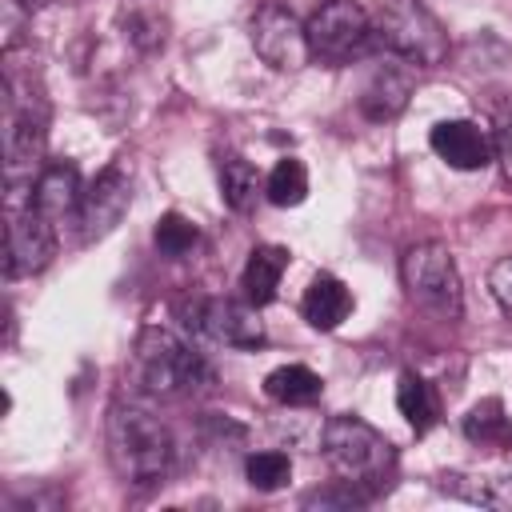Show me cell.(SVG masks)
<instances>
[{
	"label": "cell",
	"mask_w": 512,
	"mask_h": 512,
	"mask_svg": "<svg viewBox=\"0 0 512 512\" xmlns=\"http://www.w3.org/2000/svg\"><path fill=\"white\" fill-rule=\"evenodd\" d=\"M108 460L124 484H160L176 464V440L168 424L136 400L108 408Z\"/></svg>",
	"instance_id": "cell-1"
},
{
	"label": "cell",
	"mask_w": 512,
	"mask_h": 512,
	"mask_svg": "<svg viewBox=\"0 0 512 512\" xmlns=\"http://www.w3.org/2000/svg\"><path fill=\"white\" fill-rule=\"evenodd\" d=\"M132 376L148 396H164V400L200 396L216 388V372L204 360V352H196L168 328H144L136 336Z\"/></svg>",
	"instance_id": "cell-2"
},
{
	"label": "cell",
	"mask_w": 512,
	"mask_h": 512,
	"mask_svg": "<svg viewBox=\"0 0 512 512\" xmlns=\"http://www.w3.org/2000/svg\"><path fill=\"white\" fill-rule=\"evenodd\" d=\"M320 452L340 480H352L372 496L388 488V476L396 468V452L384 432H376L360 416H332L320 428Z\"/></svg>",
	"instance_id": "cell-3"
},
{
	"label": "cell",
	"mask_w": 512,
	"mask_h": 512,
	"mask_svg": "<svg viewBox=\"0 0 512 512\" xmlns=\"http://www.w3.org/2000/svg\"><path fill=\"white\" fill-rule=\"evenodd\" d=\"M400 280L412 304H420L424 312L440 316V320H460L464 312V292H460V272L452 252L440 240H424L412 244L400 256Z\"/></svg>",
	"instance_id": "cell-4"
},
{
	"label": "cell",
	"mask_w": 512,
	"mask_h": 512,
	"mask_svg": "<svg viewBox=\"0 0 512 512\" xmlns=\"http://www.w3.org/2000/svg\"><path fill=\"white\" fill-rule=\"evenodd\" d=\"M372 28H376L380 48H388L392 56L416 68H436L448 56V36L420 0H388Z\"/></svg>",
	"instance_id": "cell-5"
},
{
	"label": "cell",
	"mask_w": 512,
	"mask_h": 512,
	"mask_svg": "<svg viewBox=\"0 0 512 512\" xmlns=\"http://www.w3.org/2000/svg\"><path fill=\"white\" fill-rule=\"evenodd\" d=\"M304 32H308V52L332 68L360 60L376 44V28L356 0H324L304 20Z\"/></svg>",
	"instance_id": "cell-6"
},
{
	"label": "cell",
	"mask_w": 512,
	"mask_h": 512,
	"mask_svg": "<svg viewBox=\"0 0 512 512\" xmlns=\"http://www.w3.org/2000/svg\"><path fill=\"white\" fill-rule=\"evenodd\" d=\"M184 324L220 348H260L264 344V324L256 320V304H236V300H220V296H196L188 304H180Z\"/></svg>",
	"instance_id": "cell-7"
},
{
	"label": "cell",
	"mask_w": 512,
	"mask_h": 512,
	"mask_svg": "<svg viewBox=\"0 0 512 512\" xmlns=\"http://www.w3.org/2000/svg\"><path fill=\"white\" fill-rule=\"evenodd\" d=\"M248 40H252L256 56H260L268 68H276V72H296V68H304V64L312 60L304 24H300L296 12H292L288 4H280V0H264V4L252 12V20H248Z\"/></svg>",
	"instance_id": "cell-8"
},
{
	"label": "cell",
	"mask_w": 512,
	"mask_h": 512,
	"mask_svg": "<svg viewBox=\"0 0 512 512\" xmlns=\"http://www.w3.org/2000/svg\"><path fill=\"white\" fill-rule=\"evenodd\" d=\"M56 256V224L48 216H40L28 204L8 208V236H4V276H36L52 264Z\"/></svg>",
	"instance_id": "cell-9"
},
{
	"label": "cell",
	"mask_w": 512,
	"mask_h": 512,
	"mask_svg": "<svg viewBox=\"0 0 512 512\" xmlns=\"http://www.w3.org/2000/svg\"><path fill=\"white\" fill-rule=\"evenodd\" d=\"M132 204V176L120 160H112L88 188H84V200H80V240L92 244V240H104L128 212Z\"/></svg>",
	"instance_id": "cell-10"
},
{
	"label": "cell",
	"mask_w": 512,
	"mask_h": 512,
	"mask_svg": "<svg viewBox=\"0 0 512 512\" xmlns=\"http://www.w3.org/2000/svg\"><path fill=\"white\" fill-rule=\"evenodd\" d=\"M428 144H432V152H436L448 168H456V172H476V168H484L488 160H496L488 132H484L480 124H472V120H440V124L432 128Z\"/></svg>",
	"instance_id": "cell-11"
},
{
	"label": "cell",
	"mask_w": 512,
	"mask_h": 512,
	"mask_svg": "<svg viewBox=\"0 0 512 512\" xmlns=\"http://www.w3.org/2000/svg\"><path fill=\"white\" fill-rule=\"evenodd\" d=\"M408 96H412V72H408V60H392V64H380L372 72V80L364 84L360 92V112L376 124L384 120H396L404 108H408Z\"/></svg>",
	"instance_id": "cell-12"
},
{
	"label": "cell",
	"mask_w": 512,
	"mask_h": 512,
	"mask_svg": "<svg viewBox=\"0 0 512 512\" xmlns=\"http://www.w3.org/2000/svg\"><path fill=\"white\" fill-rule=\"evenodd\" d=\"M80 200H84V188H80V172L72 164H48L32 184V208L40 216H48L52 224L80 216Z\"/></svg>",
	"instance_id": "cell-13"
},
{
	"label": "cell",
	"mask_w": 512,
	"mask_h": 512,
	"mask_svg": "<svg viewBox=\"0 0 512 512\" xmlns=\"http://www.w3.org/2000/svg\"><path fill=\"white\" fill-rule=\"evenodd\" d=\"M300 312H304V320H308L312 328L332 332V328H340V324L348 320V312H352V292H348L344 280L320 272V276L308 284V292H304V300H300Z\"/></svg>",
	"instance_id": "cell-14"
},
{
	"label": "cell",
	"mask_w": 512,
	"mask_h": 512,
	"mask_svg": "<svg viewBox=\"0 0 512 512\" xmlns=\"http://www.w3.org/2000/svg\"><path fill=\"white\" fill-rule=\"evenodd\" d=\"M284 268H288V248H280V244H260V248H252V252H248V264H244V276H240V288H244L248 304H256V308L272 304Z\"/></svg>",
	"instance_id": "cell-15"
},
{
	"label": "cell",
	"mask_w": 512,
	"mask_h": 512,
	"mask_svg": "<svg viewBox=\"0 0 512 512\" xmlns=\"http://www.w3.org/2000/svg\"><path fill=\"white\" fill-rule=\"evenodd\" d=\"M440 492L480 504V508H512V476H468V472H444L436 480Z\"/></svg>",
	"instance_id": "cell-16"
},
{
	"label": "cell",
	"mask_w": 512,
	"mask_h": 512,
	"mask_svg": "<svg viewBox=\"0 0 512 512\" xmlns=\"http://www.w3.org/2000/svg\"><path fill=\"white\" fill-rule=\"evenodd\" d=\"M216 180H220V200L232 208V212H252L256 208V196L264 192V184H260V172L244 160V156H236V152H228V156H220V164H216Z\"/></svg>",
	"instance_id": "cell-17"
},
{
	"label": "cell",
	"mask_w": 512,
	"mask_h": 512,
	"mask_svg": "<svg viewBox=\"0 0 512 512\" xmlns=\"http://www.w3.org/2000/svg\"><path fill=\"white\" fill-rule=\"evenodd\" d=\"M320 376L308 368V364H280L264 376V392L268 400L276 404H288V408H300V404H312L320 396Z\"/></svg>",
	"instance_id": "cell-18"
},
{
	"label": "cell",
	"mask_w": 512,
	"mask_h": 512,
	"mask_svg": "<svg viewBox=\"0 0 512 512\" xmlns=\"http://www.w3.org/2000/svg\"><path fill=\"white\" fill-rule=\"evenodd\" d=\"M396 408L412 424V432H428L436 424V412H440L432 384L424 376H416V372H404L400 376V384H396Z\"/></svg>",
	"instance_id": "cell-19"
},
{
	"label": "cell",
	"mask_w": 512,
	"mask_h": 512,
	"mask_svg": "<svg viewBox=\"0 0 512 512\" xmlns=\"http://www.w3.org/2000/svg\"><path fill=\"white\" fill-rule=\"evenodd\" d=\"M264 196H268L276 208H296V204H304V196H308V168H304L296 156L276 160V168H272L268 180H264Z\"/></svg>",
	"instance_id": "cell-20"
},
{
	"label": "cell",
	"mask_w": 512,
	"mask_h": 512,
	"mask_svg": "<svg viewBox=\"0 0 512 512\" xmlns=\"http://www.w3.org/2000/svg\"><path fill=\"white\" fill-rule=\"evenodd\" d=\"M244 476H248V484L256 492H276V488H284L292 480V460L280 448H264V452H252L244 460Z\"/></svg>",
	"instance_id": "cell-21"
},
{
	"label": "cell",
	"mask_w": 512,
	"mask_h": 512,
	"mask_svg": "<svg viewBox=\"0 0 512 512\" xmlns=\"http://www.w3.org/2000/svg\"><path fill=\"white\" fill-rule=\"evenodd\" d=\"M152 240H156V248H160L164 256L180 260V256H188V252L196 248L200 228H196L188 216H180V212H164V216L156 220V228H152Z\"/></svg>",
	"instance_id": "cell-22"
},
{
	"label": "cell",
	"mask_w": 512,
	"mask_h": 512,
	"mask_svg": "<svg viewBox=\"0 0 512 512\" xmlns=\"http://www.w3.org/2000/svg\"><path fill=\"white\" fill-rule=\"evenodd\" d=\"M368 500H372V492H364L360 484H352V480H336V484H328V488L308 492L300 504H304V508H364Z\"/></svg>",
	"instance_id": "cell-23"
},
{
	"label": "cell",
	"mask_w": 512,
	"mask_h": 512,
	"mask_svg": "<svg viewBox=\"0 0 512 512\" xmlns=\"http://www.w3.org/2000/svg\"><path fill=\"white\" fill-rule=\"evenodd\" d=\"M504 432V416H500V400H484L464 416V436L468 440H496Z\"/></svg>",
	"instance_id": "cell-24"
},
{
	"label": "cell",
	"mask_w": 512,
	"mask_h": 512,
	"mask_svg": "<svg viewBox=\"0 0 512 512\" xmlns=\"http://www.w3.org/2000/svg\"><path fill=\"white\" fill-rule=\"evenodd\" d=\"M488 292L496 296V304L504 312H512V256H504L488 268Z\"/></svg>",
	"instance_id": "cell-25"
},
{
	"label": "cell",
	"mask_w": 512,
	"mask_h": 512,
	"mask_svg": "<svg viewBox=\"0 0 512 512\" xmlns=\"http://www.w3.org/2000/svg\"><path fill=\"white\" fill-rule=\"evenodd\" d=\"M128 32H132V40H136L140 48H156V44L164 40V24H160V20H144V16H132V20H128Z\"/></svg>",
	"instance_id": "cell-26"
},
{
	"label": "cell",
	"mask_w": 512,
	"mask_h": 512,
	"mask_svg": "<svg viewBox=\"0 0 512 512\" xmlns=\"http://www.w3.org/2000/svg\"><path fill=\"white\" fill-rule=\"evenodd\" d=\"M492 152H496V160H500V172H504V180L512 184V116H508V120L496 128Z\"/></svg>",
	"instance_id": "cell-27"
},
{
	"label": "cell",
	"mask_w": 512,
	"mask_h": 512,
	"mask_svg": "<svg viewBox=\"0 0 512 512\" xmlns=\"http://www.w3.org/2000/svg\"><path fill=\"white\" fill-rule=\"evenodd\" d=\"M16 4H24V8H28V12H36V8H40V4H44V0H16Z\"/></svg>",
	"instance_id": "cell-28"
}]
</instances>
